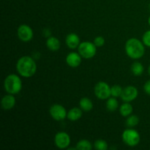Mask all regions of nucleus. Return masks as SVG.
Here are the masks:
<instances>
[{
  "label": "nucleus",
  "mask_w": 150,
  "mask_h": 150,
  "mask_svg": "<svg viewBox=\"0 0 150 150\" xmlns=\"http://www.w3.org/2000/svg\"><path fill=\"white\" fill-rule=\"evenodd\" d=\"M95 94L99 99H108L111 95V87L105 82L100 81L97 83L95 86Z\"/></svg>",
  "instance_id": "obj_6"
},
{
  "label": "nucleus",
  "mask_w": 150,
  "mask_h": 150,
  "mask_svg": "<svg viewBox=\"0 0 150 150\" xmlns=\"http://www.w3.org/2000/svg\"><path fill=\"white\" fill-rule=\"evenodd\" d=\"M143 42L146 46L150 47V30L145 32L143 35Z\"/></svg>",
  "instance_id": "obj_25"
},
{
  "label": "nucleus",
  "mask_w": 150,
  "mask_h": 150,
  "mask_svg": "<svg viewBox=\"0 0 150 150\" xmlns=\"http://www.w3.org/2000/svg\"><path fill=\"white\" fill-rule=\"evenodd\" d=\"M106 108L109 111H115L118 108V101L115 98H109L106 103Z\"/></svg>",
  "instance_id": "obj_19"
},
{
  "label": "nucleus",
  "mask_w": 150,
  "mask_h": 150,
  "mask_svg": "<svg viewBox=\"0 0 150 150\" xmlns=\"http://www.w3.org/2000/svg\"><path fill=\"white\" fill-rule=\"evenodd\" d=\"M131 70L134 76H142L144 72V66L140 62H134L131 66Z\"/></svg>",
  "instance_id": "obj_18"
},
{
  "label": "nucleus",
  "mask_w": 150,
  "mask_h": 150,
  "mask_svg": "<svg viewBox=\"0 0 150 150\" xmlns=\"http://www.w3.org/2000/svg\"><path fill=\"white\" fill-rule=\"evenodd\" d=\"M148 72H149V76H150V66L149 67V69H148Z\"/></svg>",
  "instance_id": "obj_27"
},
{
  "label": "nucleus",
  "mask_w": 150,
  "mask_h": 150,
  "mask_svg": "<svg viewBox=\"0 0 150 150\" xmlns=\"http://www.w3.org/2000/svg\"><path fill=\"white\" fill-rule=\"evenodd\" d=\"M144 89L146 94L150 95V80L145 83L144 86Z\"/></svg>",
  "instance_id": "obj_26"
},
{
  "label": "nucleus",
  "mask_w": 150,
  "mask_h": 150,
  "mask_svg": "<svg viewBox=\"0 0 150 150\" xmlns=\"http://www.w3.org/2000/svg\"><path fill=\"white\" fill-rule=\"evenodd\" d=\"M96 45L90 42H83L79 45V52L81 57L91 59L96 54Z\"/></svg>",
  "instance_id": "obj_5"
},
{
  "label": "nucleus",
  "mask_w": 150,
  "mask_h": 150,
  "mask_svg": "<svg viewBox=\"0 0 150 150\" xmlns=\"http://www.w3.org/2000/svg\"><path fill=\"white\" fill-rule=\"evenodd\" d=\"M120 111L122 117H128L133 112V106L127 102L121 105Z\"/></svg>",
  "instance_id": "obj_17"
},
{
  "label": "nucleus",
  "mask_w": 150,
  "mask_h": 150,
  "mask_svg": "<svg viewBox=\"0 0 150 150\" xmlns=\"http://www.w3.org/2000/svg\"><path fill=\"white\" fill-rule=\"evenodd\" d=\"M139 122V118L136 115H132L127 118L126 121V124L128 127H133L134 126H136Z\"/></svg>",
  "instance_id": "obj_21"
},
{
  "label": "nucleus",
  "mask_w": 150,
  "mask_h": 150,
  "mask_svg": "<svg viewBox=\"0 0 150 150\" xmlns=\"http://www.w3.org/2000/svg\"><path fill=\"white\" fill-rule=\"evenodd\" d=\"M123 89L120 86V85H114L111 88V95L114 98L117 97H121Z\"/></svg>",
  "instance_id": "obj_22"
},
{
  "label": "nucleus",
  "mask_w": 150,
  "mask_h": 150,
  "mask_svg": "<svg viewBox=\"0 0 150 150\" xmlns=\"http://www.w3.org/2000/svg\"><path fill=\"white\" fill-rule=\"evenodd\" d=\"M46 45L49 50L52 51H57L60 48V42L55 37H51L46 41Z\"/></svg>",
  "instance_id": "obj_15"
},
{
  "label": "nucleus",
  "mask_w": 150,
  "mask_h": 150,
  "mask_svg": "<svg viewBox=\"0 0 150 150\" xmlns=\"http://www.w3.org/2000/svg\"><path fill=\"white\" fill-rule=\"evenodd\" d=\"M80 108H81L82 111H90L93 108V103L92 100L87 98H83L81 99L79 102Z\"/></svg>",
  "instance_id": "obj_16"
},
{
  "label": "nucleus",
  "mask_w": 150,
  "mask_h": 150,
  "mask_svg": "<svg viewBox=\"0 0 150 150\" xmlns=\"http://www.w3.org/2000/svg\"><path fill=\"white\" fill-rule=\"evenodd\" d=\"M49 112L51 117L57 121H61V120H64L67 116L65 108L62 105H59V104L53 105L50 108Z\"/></svg>",
  "instance_id": "obj_7"
},
{
  "label": "nucleus",
  "mask_w": 150,
  "mask_h": 150,
  "mask_svg": "<svg viewBox=\"0 0 150 150\" xmlns=\"http://www.w3.org/2000/svg\"><path fill=\"white\" fill-rule=\"evenodd\" d=\"M54 142L56 146L58 148L65 149L70 144V136L64 132H59L56 134Z\"/></svg>",
  "instance_id": "obj_9"
},
{
  "label": "nucleus",
  "mask_w": 150,
  "mask_h": 150,
  "mask_svg": "<svg viewBox=\"0 0 150 150\" xmlns=\"http://www.w3.org/2000/svg\"><path fill=\"white\" fill-rule=\"evenodd\" d=\"M16 70L21 76L29 78L33 76L37 71V64L35 60L29 56L21 57L16 64Z\"/></svg>",
  "instance_id": "obj_1"
},
{
  "label": "nucleus",
  "mask_w": 150,
  "mask_h": 150,
  "mask_svg": "<svg viewBox=\"0 0 150 150\" xmlns=\"http://www.w3.org/2000/svg\"><path fill=\"white\" fill-rule=\"evenodd\" d=\"M67 118L70 121H77L82 117V109L79 108H73L67 113Z\"/></svg>",
  "instance_id": "obj_14"
},
{
  "label": "nucleus",
  "mask_w": 150,
  "mask_h": 150,
  "mask_svg": "<svg viewBox=\"0 0 150 150\" xmlns=\"http://www.w3.org/2000/svg\"><path fill=\"white\" fill-rule=\"evenodd\" d=\"M122 140L130 146H135L140 142L141 137L138 131L133 129H127L122 133Z\"/></svg>",
  "instance_id": "obj_4"
},
{
  "label": "nucleus",
  "mask_w": 150,
  "mask_h": 150,
  "mask_svg": "<svg viewBox=\"0 0 150 150\" xmlns=\"http://www.w3.org/2000/svg\"><path fill=\"white\" fill-rule=\"evenodd\" d=\"M125 51L127 56L133 59L142 58L144 54V46L139 40L130 38L125 44Z\"/></svg>",
  "instance_id": "obj_2"
},
{
  "label": "nucleus",
  "mask_w": 150,
  "mask_h": 150,
  "mask_svg": "<svg viewBox=\"0 0 150 150\" xmlns=\"http://www.w3.org/2000/svg\"><path fill=\"white\" fill-rule=\"evenodd\" d=\"M66 62L70 67H77L81 62V56L76 52L70 53L66 57Z\"/></svg>",
  "instance_id": "obj_11"
},
{
  "label": "nucleus",
  "mask_w": 150,
  "mask_h": 150,
  "mask_svg": "<svg viewBox=\"0 0 150 150\" xmlns=\"http://www.w3.org/2000/svg\"><path fill=\"white\" fill-rule=\"evenodd\" d=\"M4 87L7 93L11 95L18 94L22 89L21 80L16 75H9L4 80Z\"/></svg>",
  "instance_id": "obj_3"
},
{
  "label": "nucleus",
  "mask_w": 150,
  "mask_h": 150,
  "mask_svg": "<svg viewBox=\"0 0 150 150\" xmlns=\"http://www.w3.org/2000/svg\"><path fill=\"white\" fill-rule=\"evenodd\" d=\"M138 96V90L135 86H128L127 87L124 88L122 90L121 97L122 100L125 102H130L133 101L137 98Z\"/></svg>",
  "instance_id": "obj_10"
},
{
  "label": "nucleus",
  "mask_w": 150,
  "mask_h": 150,
  "mask_svg": "<svg viewBox=\"0 0 150 150\" xmlns=\"http://www.w3.org/2000/svg\"><path fill=\"white\" fill-rule=\"evenodd\" d=\"M94 43L97 47H102L105 44V39H104L103 37L98 36L95 38V40H94Z\"/></svg>",
  "instance_id": "obj_24"
},
{
  "label": "nucleus",
  "mask_w": 150,
  "mask_h": 150,
  "mask_svg": "<svg viewBox=\"0 0 150 150\" xmlns=\"http://www.w3.org/2000/svg\"><path fill=\"white\" fill-rule=\"evenodd\" d=\"M76 149L80 150H91L92 149V145L89 141L81 140L77 144Z\"/></svg>",
  "instance_id": "obj_20"
},
{
  "label": "nucleus",
  "mask_w": 150,
  "mask_h": 150,
  "mask_svg": "<svg viewBox=\"0 0 150 150\" xmlns=\"http://www.w3.org/2000/svg\"><path fill=\"white\" fill-rule=\"evenodd\" d=\"M149 26H150V17L149 18Z\"/></svg>",
  "instance_id": "obj_28"
},
{
  "label": "nucleus",
  "mask_w": 150,
  "mask_h": 150,
  "mask_svg": "<svg viewBox=\"0 0 150 150\" xmlns=\"http://www.w3.org/2000/svg\"><path fill=\"white\" fill-rule=\"evenodd\" d=\"M15 104H16V99L11 94L5 95L1 99V107L4 110L12 109L14 107Z\"/></svg>",
  "instance_id": "obj_13"
},
{
  "label": "nucleus",
  "mask_w": 150,
  "mask_h": 150,
  "mask_svg": "<svg viewBox=\"0 0 150 150\" xmlns=\"http://www.w3.org/2000/svg\"><path fill=\"white\" fill-rule=\"evenodd\" d=\"M95 148L98 150H106L108 149V144L105 141L98 140L95 143Z\"/></svg>",
  "instance_id": "obj_23"
},
{
  "label": "nucleus",
  "mask_w": 150,
  "mask_h": 150,
  "mask_svg": "<svg viewBox=\"0 0 150 150\" xmlns=\"http://www.w3.org/2000/svg\"><path fill=\"white\" fill-rule=\"evenodd\" d=\"M66 44L68 48L71 49H75L80 45V39L79 37L75 33H70L66 38Z\"/></svg>",
  "instance_id": "obj_12"
},
{
  "label": "nucleus",
  "mask_w": 150,
  "mask_h": 150,
  "mask_svg": "<svg viewBox=\"0 0 150 150\" xmlns=\"http://www.w3.org/2000/svg\"><path fill=\"white\" fill-rule=\"evenodd\" d=\"M18 37L23 42L30 41L33 38V31L28 25H21L18 29Z\"/></svg>",
  "instance_id": "obj_8"
}]
</instances>
